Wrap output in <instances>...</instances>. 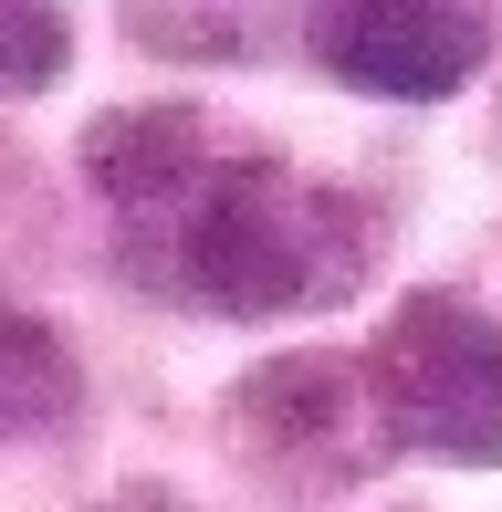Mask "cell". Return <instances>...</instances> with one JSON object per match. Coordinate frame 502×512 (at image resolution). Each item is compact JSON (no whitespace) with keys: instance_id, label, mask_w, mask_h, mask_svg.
<instances>
[{"instance_id":"1","label":"cell","mask_w":502,"mask_h":512,"mask_svg":"<svg viewBox=\"0 0 502 512\" xmlns=\"http://www.w3.org/2000/svg\"><path fill=\"white\" fill-rule=\"evenodd\" d=\"M136 262L199 314L272 324V314L346 304L377 262V230L346 189H314L283 157H210L168 220L136 230Z\"/></svg>"},{"instance_id":"2","label":"cell","mask_w":502,"mask_h":512,"mask_svg":"<svg viewBox=\"0 0 502 512\" xmlns=\"http://www.w3.org/2000/svg\"><path fill=\"white\" fill-rule=\"evenodd\" d=\"M367 377L387 408V439L429 460H502V324L461 293H408L367 345Z\"/></svg>"},{"instance_id":"3","label":"cell","mask_w":502,"mask_h":512,"mask_svg":"<svg viewBox=\"0 0 502 512\" xmlns=\"http://www.w3.org/2000/svg\"><path fill=\"white\" fill-rule=\"evenodd\" d=\"M314 63L356 95L440 105L482 74V21L461 0H314Z\"/></svg>"},{"instance_id":"4","label":"cell","mask_w":502,"mask_h":512,"mask_svg":"<svg viewBox=\"0 0 502 512\" xmlns=\"http://www.w3.org/2000/svg\"><path fill=\"white\" fill-rule=\"evenodd\" d=\"M241 439L272 460H304V471L346 481V471H377V450H398L387 439V408H377V377L346 356H283L262 366V377L231 398Z\"/></svg>"},{"instance_id":"5","label":"cell","mask_w":502,"mask_h":512,"mask_svg":"<svg viewBox=\"0 0 502 512\" xmlns=\"http://www.w3.org/2000/svg\"><path fill=\"white\" fill-rule=\"evenodd\" d=\"M199 168H210V136L189 105H126V115H95V136H84V178L126 230H157L199 189Z\"/></svg>"},{"instance_id":"6","label":"cell","mask_w":502,"mask_h":512,"mask_svg":"<svg viewBox=\"0 0 502 512\" xmlns=\"http://www.w3.org/2000/svg\"><path fill=\"white\" fill-rule=\"evenodd\" d=\"M74 408V356L42 314H11L0 304V429H53Z\"/></svg>"},{"instance_id":"7","label":"cell","mask_w":502,"mask_h":512,"mask_svg":"<svg viewBox=\"0 0 502 512\" xmlns=\"http://www.w3.org/2000/svg\"><path fill=\"white\" fill-rule=\"evenodd\" d=\"M74 63V21L63 0H0V95H42Z\"/></svg>"},{"instance_id":"8","label":"cell","mask_w":502,"mask_h":512,"mask_svg":"<svg viewBox=\"0 0 502 512\" xmlns=\"http://www.w3.org/2000/svg\"><path fill=\"white\" fill-rule=\"evenodd\" d=\"M95 512H189V502H178L168 481H126V492H105Z\"/></svg>"}]
</instances>
